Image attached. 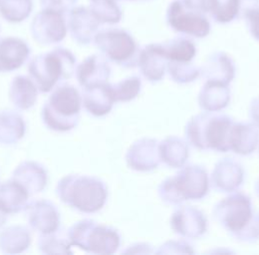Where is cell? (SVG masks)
Segmentation results:
<instances>
[{
    "label": "cell",
    "instance_id": "1",
    "mask_svg": "<svg viewBox=\"0 0 259 255\" xmlns=\"http://www.w3.org/2000/svg\"><path fill=\"white\" fill-rule=\"evenodd\" d=\"M75 58L71 52L62 48L37 56L30 64L29 71L43 92L49 91L57 80L70 76L69 69L73 67Z\"/></svg>",
    "mask_w": 259,
    "mask_h": 255
},
{
    "label": "cell",
    "instance_id": "12",
    "mask_svg": "<svg viewBox=\"0 0 259 255\" xmlns=\"http://www.w3.org/2000/svg\"><path fill=\"white\" fill-rule=\"evenodd\" d=\"M15 81L13 82L12 86V91L13 94L11 96L12 100L14 103H16L17 106L20 108H26L25 104V99L24 96L28 99V101L33 105L36 97V91L35 88L33 87L32 83L28 81V79L18 77L17 79H14Z\"/></svg>",
    "mask_w": 259,
    "mask_h": 255
},
{
    "label": "cell",
    "instance_id": "17",
    "mask_svg": "<svg viewBox=\"0 0 259 255\" xmlns=\"http://www.w3.org/2000/svg\"><path fill=\"white\" fill-rule=\"evenodd\" d=\"M127 1H134V0H127Z\"/></svg>",
    "mask_w": 259,
    "mask_h": 255
},
{
    "label": "cell",
    "instance_id": "3",
    "mask_svg": "<svg viewBox=\"0 0 259 255\" xmlns=\"http://www.w3.org/2000/svg\"><path fill=\"white\" fill-rule=\"evenodd\" d=\"M71 181L72 185L66 183L65 180L63 182V187L70 189V191H61L64 200L84 211L101 208L106 198V191L101 183L87 178H72Z\"/></svg>",
    "mask_w": 259,
    "mask_h": 255
},
{
    "label": "cell",
    "instance_id": "14",
    "mask_svg": "<svg viewBox=\"0 0 259 255\" xmlns=\"http://www.w3.org/2000/svg\"><path fill=\"white\" fill-rule=\"evenodd\" d=\"M77 0H40L42 9L53 10L63 14H68L76 5Z\"/></svg>",
    "mask_w": 259,
    "mask_h": 255
},
{
    "label": "cell",
    "instance_id": "8",
    "mask_svg": "<svg viewBox=\"0 0 259 255\" xmlns=\"http://www.w3.org/2000/svg\"><path fill=\"white\" fill-rule=\"evenodd\" d=\"M29 55L28 45L15 37L0 38V71L20 67Z\"/></svg>",
    "mask_w": 259,
    "mask_h": 255
},
{
    "label": "cell",
    "instance_id": "7",
    "mask_svg": "<svg viewBox=\"0 0 259 255\" xmlns=\"http://www.w3.org/2000/svg\"><path fill=\"white\" fill-rule=\"evenodd\" d=\"M100 24L88 7H74L68 13L67 27L72 38L80 44H90L97 35Z\"/></svg>",
    "mask_w": 259,
    "mask_h": 255
},
{
    "label": "cell",
    "instance_id": "10",
    "mask_svg": "<svg viewBox=\"0 0 259 255\" xmlns=\"http://www.w3.org/2000/svg\"><path fill=\"white\" fill-rule=\"evenodd\" d=\"M89 8L101 24H115L122 18V10L116 0H90Z\"/></svg>",
    "mask_w": 259,
    "mask_h": 255
},
{
    "label": "cell",
    "instance_id": "5",
    "mask_svg": "<svg viewBox=\"0 0 259 255\" xmlns=\"http://www.w3.org/2000/svg\"><path fill=\"white\" fill-rule=\"evenodd\" d=\"M169 25L177 31L203 37L209 31V23L202 13L187 7L183 1H174L167 11Z\"/></svg>",
    "mask_w": 259,
    "mask_h": 255
},
{
    "label": "cell",
    "instance_id": "16",
    "mask_svg": "<svg viewBox=\"0 0 259 255\" xmlns=\"http://www.w3.org/2000/svg\"><path fill=\"white\" fill-rule=\"evenodd\" d=\"M183 3L194 11L205 13L209 12L212 0H184Z\"/></svg>",
    "mask_w": 259,
    "mask_h": 255
},
{
    "label": "cell",
    "instance_id": "2",
    "mask_svg": "<svg viewBox=\"0 0 259 255\" xmlns=\"http://www.w3.org/2000/svg\"><path fill=\"white\" fill-rule=\"evenodd\" d=\"M80 110V97L74 87L59 88L47 103L44 111L46 123L55 130L66 131L76 124Z\"/></svg>",
    "mask_w": 259,
    "mask_h": 255
},
{
    "label": "cell",
    "instance_id": "6",
    "mask_svg": "<svg viewBox=\"0 0 259 255\" xmlns=\"http://www.w3.org/2000/svg\"><path fill=\"white\" fill-rule=\"evenodd\" d=\"M94 41L102 52L115 61L128 59L134 55L137 47L129 33L118 28L98 32Z\"/></svg>",
    "mask_w": 259,
    "mask_h": 255
},
{
    "label": "cell",
    "instance_id": "13",
    "mask_svg": "<svg viewBox=\"0 0 259 255\" xmlns=\"http://www.w3.org/2000/svg\"><path fill=\"white\" fill-rule=\"evenodd\" d=\"M194 54V45L187 40L174 41L169 50L167 51L169 58L179 61H188L193 58Z\"/></svg>",
    "mask_w": 259,
    "mask_h": 255
},
{
    "label": "cell",
    "instance_id": "4",
    "mask_svg": "<svg viewBox=\"0 0 259 255\" xmlns=\"http://www.w3.org/2000/svg\"><path fill=\"white\" fill-rule=\"evenodd\" d=\"M65 14L42 9L33 18L30 30L33 38L41 44H55L62 41L67 33Z\"/></svg>",
    "mask_w": 259,
    "mask_h": 255
},
{
    "label": "cell",
    "instance_id": "11",
    "mask_svg": "<svg viewBox=\"0 0 259 255\" xmlns=\"http://www.w3.org/2000/svg\"><path fill=\"white\" fill-rule=\"evenodd\" d=\"M241 6V0H212L210 14L218 22H229L236 17Z\"/></svg>",
    "mask_w": 259,
    "mask_h": 255
},
{
    "label": "cell",
    "instance_id": "15",
    "mask_svg": "<svg viewBox=\"0 0 259 255\" xmlns=\"http://www.w3.org/2000/svg\"><path fill=\"white\" fill-rule=\"evenodd\" d=\"M245 17L250 31L259 40V6L252 5L245 11Z\"/></svg>",
    "mask_w": 259,
    "mask_h": 255
},
{
    "label": "cell",
    "instance_id": "9",
    "mask_svg": "<svg viewBox=\"0 0 259 255\" xmlns=\"http://www.w3.org/2000/svg\"><path fill=\"white\" fill-rule=\"evenodd\" d=\"M33 9V0H0V15L10 23L27 19Z\"/></svg>",
    "mask_w": 259,
    "mask_h": 255
}]
</instances>
